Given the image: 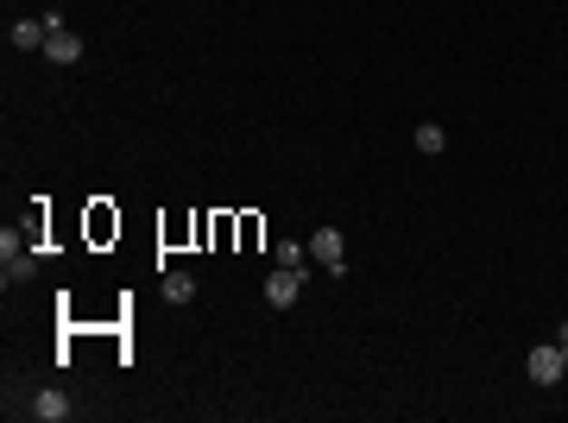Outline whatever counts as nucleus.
<instances>
[{
  "instance_id": "nucleus-1",
  "label": "nucleus",
  "mask_w": 568,
  "mask_h": 423,
  "mask_svg": "<svg viewBox=\"0 0 568 423\" xmlns=\"http://www.w3.org/2000/svg\"><path fill=\"white\" fill-rule=\"evenodd\" d=\"M32 272H38V253H32V247L6 228V234H0V279H6V290H13V284H25Z\"/></svg>"
},
{
  "instance_id": "nucleus-2",
  "label": "nucleus",
  "mask_w": 568,
  "mask_h": 423,
  "mask_svg": "<svg viewBox=\"0 0 568 423\" xmlns=\"http://www.w3.org/2000/svg\"><path fill=\"white\" fill-rule=\"evenodd\" d=\"M524 373H531V386H556V379L568 373V367H563V341H544V348H531Z\"/></svg>"
},
{
  "instance_id": "nucleus-3",
  "label": "nucleus",
  "mask_w": 568,
  "mask_h": 423,
  "mask_svg": "<svg viewBox=\"0 0 568 423\" xmlns=\"http://www.w3.org/2000/svg\"><path fill=\"white\" fill-rule=\"evenodd\" d=\"M44 57L70 70V64H83V38H76V32H70L64 19H51V38H44Z\"/></svg>"
},
{
  "instance_id": "nucleus-4",
  "label": "nucleus",
  "mask_w": 568,
  "mask_h": 423,
  "mask_svg": "<svg viewBox=\"0 0 568 423\" xmlns=\"http://www.w3.org/2000/svg\"><path fill=\"white\" fill-rule=\"evenodd\" d=\"M297 290H303V266H279V272L266 279V303H272V310H290Z\"/></svg>"
},
{
  "instance_id": "nucleus-5",
  "label": "nucleus",
  "mask_w": 568,
  "mask_h": 423,
  "mask_svg": "<svg viewBox=\"0 0 568 423\" xmlns=\"http://www.w3.org/2000/svg\"><path fill=\"white\" fill-rule=\"evenodd\" d=\"M309 253H316V266H328V272H341V253H348V241H341V228H322Z\"/></svg>"
},
{
  "instance_id": "nucleus-6",
  "label": "nucleus",
  "mask_w": 568,
  "mask_h": 423,
  "mask_svg": "<svg viewBox=\"0 0 568 423\" xmlns=\"http://www.w3.org/2000/svg\"><path fill=\"white\" fill-rule=\"evenodd\" d=\"M32 418H44V423H64V418H70V398H64L57 386H44V392L32 398Z\"/></svg>"
},
{
  "instance_id": "nucleus-7",
  "label": "nucleus",
  "mask_w": 568,
  "mask_h": 423,
  "mask_svg": "<svg viewBox=\"0 0 568 423\" xmlns=\"http://www.w3.org/2000/svg\"><path fill=\"white\" fill-rule=\"evenodd\" d=\"M44 38H51V19H19L13 25V44L19 51H44Z\"/></svg>"
},
{
  "instance_id": "nucleus-8",
  "label": "nucleus",
  "mask_w": 568,
  "mask_h": 423,
  "mask_svg": "<svg viewBox=\"0 0 568 423\" xmlns=\"http://www.w3.org/2000/svg\"><path fill=\"white\" fill-rule=\"evenodd\" d=\"M164 297H171V303H190V297H196V279H190V272H164Z\"/></svg>"
},
{
  "instance_id": "nucleus-9",
  "label": "nucleus",
  "mask_w": 568,
  "mask_h": 423,
  "mask_svg": "<svg viewBox=\"0 0 568 423\" xmlns=\"http://www.w3.org/2000/svg\"><path fill=\"white\" fill-rule=\"evenodd\" d=\"M272 260H279V266H309V247H303V241H279Z\"/></svg>"
},
{
  "instance_id": "nucleus-10",
  "label": "nucleus",
  "mask_w": 568,
  "mask_h": 423,
  "mask_svg": "<svg viewBox=\"0 0 568 423\" xmlns=\"http://www.w3.org/2000/svg\"><path fill=\"white\" fill-rule=\"evenodd\" d=\"M442 145H448V140H442V127H417V152H429V158H436Z\"/></svg>"
},
{
  "instance_id": "nucleus-11",
  "label": "nucleus",
  "mask_w": 568,
  "mask_h": 423,
  "mask_svg": "<svg viewBox=\"0 0 568 423\" xmlns=\"http://www.w3.org/2000/svg\"><path fill=\"white\" fill-rule=\"evenodd\" d=\"M563 367H568V329H563Z\"/></svg>"
}]
</instances>
